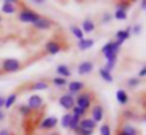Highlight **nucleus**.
<instances>
[{
    "label": "nucleus",
    "mask_w": 146,
    "mask_h": 135,
    "mask_svg": "<svg viewBox=\"0 0 146 135\" xmlns=\"http://www.w3.org/2000/svg\"><path fill=\"white\" fill-rule=\"evenodd\" d=\"M99 130H101V135H111V130H110V126H108V122L102 124Z\"/></svg>",
    "instance_id": "72a5a7b5"
},
{
    "label": "nucleus",
    "mask_w": 146,
    "mask_h": 135,
    "mask_svg": "<svg viewBox=\"0 0 146 135\" xmlns=\"http://www.w3.org/2000/svg\"><path fill=\"white\" fill-rule=\"evenodd\" d=\"M3 104H5V97H3V96H0V108L3 107Z\"/></svg>",
    "instance_id": "a19ab883"
},
{
    "label": "nucleus",
    "mask_w": 146,
    "mask_h": 135,
    "mask_svg": "<svg viewBox=\"0 0 146 135\" xmlns=\"http://www.w3.org/2000/svg\"><path fill=\"white\" fill-rule=\"evenodd\" d=\"M61 44L58 43V41H55V39H49L47 43H46V46H44V50L49 53V55H57V53H60L61 52Z\"/></svg>",
    "instance_id": "423d86ee"
},
{
    "label": "nucleus",
    "mask_w": 146,
    "mask_h": 135,
    "mask_svg": "<svg viewBox=\"0 0 146 135\" xmlns=\"http://www.w3.org/2000/svg\"><path fill=\"white\" fill-rule=\"evenodd\" d=\"M93 69H94V63L90 61V60H85V61H82V63L79 65L77 71H79L80 75H86V74H90Z\"/></svg>",
    "instance_id": "9b49d317"
},
{
    "label": "nucleus",
    "mask_w": 146,
    "mask_h": 135,
    "mask_svg": "<svg viewBox=\"0 0 146 135\" xmlns=\"http://www.w3.org/2000/svg\"><path fill=\"white\" fill-rule=\"evenodd\" d=\"M2 74H3V72H2V71H0V75H2Z\"/></svg>",
    "instance_id": "de8ad7c7"
},
{
    "label": "nucleus",
    "mask_w": 146,
    "mask_h": 135,
    "mask_svg": "<svg viewBox=\"0 0 146 135\" xmlns=\"http://www.w3.org/2000/svg\"><path fill=\"white\" fill-rule=\"evenodd\" d=\"M111 52H119V46H118L115 41H108L107 44H105L104 47H102V53L104 55H107V53H111Z\"/></svg>",
    "instance_id": "a211bd4d"
},
{
    "label": "nucleus",
    "mask_w": 146,
    "mask_h": 135,
    "mask_svg": "<svg viewBox=\"0 0 146 135\" xmlns=\"http://www.w3.org/2000/svg\"><path fill=\"white\" fill-rule=\"evenodd\" d=\"M66 86H68V91H69L68 94H71V96H74V94H79V93H82V91L85 90V83H83V82H79V80L71 82V83L66 85Z\"/></svg>",
    "instance_id": "9d476101"
},
{
    "label": "nucleus",
    "mask_w": 146,
    "mask_h": 135,
    "mask_svg": "<svg viewBox=\"0 0 146 135\" xmlns=\"http://www.w3.org/2000/svg\"><path fill=\"white\" fill-rule=\"evenodd\" d=\"M130 5H132L130 2H118V3H116V9H121V11H126L127 8H130Z\"/></svg>",
    "instance_id": "473e14b6"
},
{
    "label": "nucleus",
    "mask_w": 146,
    "mask_h": 135,
    "mask_svg": "<svg viewBox=\"0 0 146 135\" xmlns=\"http://www.w3.org/2000/svg\"><path fill=\"white\" fill-rule=\"evenodd\" d=\"M71 115L76 116V118H79V119H83V118H86V110L79 108V107L74 105L72 108H71Z\"/></svg>",
    "instance_id": "5701e85b"
},
{
    "label": "nucleus",
    "mask_w": 146,
    "mask_h": 135,
    "mask_svg": "<svg viewBox=\"0 0 146 135\" xmlns=\"http://www.w3.org/2000/svg\"><path fill=\"white\" fill-rule=\"evenodd\" d=\"M123 116H124V118H127V119H132V118H135V113H133V112H124Z\"/></svg>",
    "instance_id": "c9c22d12"
},
{
    "label": "nucleus",
    "mask_w": 146,
    "mask_h": 135,
    "mask_svg": "<svg viewBox=\"0 0 146 135\" xmlns=\"http://www.w3.org/2000/svg\"><path fill=\"white\" fill-rule=\"evenodd\" d=\"M93 46H94V39H91V38H83V39H80L79 43H77V47H79L80 50H88V49H91Z\"/></svg>",
    "instance_id": "6ab92c4d"
},
{
    "label": "nucleus",
    "mask_w": 146,
    "mask_h": 135,
    "mask_svg": "<svg viewBox=\"0 0 146 135\" xmlns=\"http://www.w3.org/2000/svg\"><path fill=\"white\" fill-rule=\"evenodd\" d=\"M79 121H80L79 118H76V116H72V115H71V121H69V124H68V129L74 132L77 127H79Z\"/></svg>",
    "instance_id": "bb28decb"
},
{
    "label": "nucleus",
    "mask_w": 146,
    "mask_h": 135,
    "mask_svg": "<svg viewBox=\"0 0 146 135\" xmlns=\"http://www.w3.org/2000/svg\"><path fill=\"white\" fill-rule=\"evenodd\" d=\"M116 135H126V134H123V132H119V130H118V134Z\"/></svg>",
    "instance_id": "49530a36"
},
{
    "label": "nucleus",
    "mask_w": 146,
    "mask_h": 135,
    "mask_svg": "<svg viewBox=\"0 0 146 135\" xmlns=\"http://www.w3.org/2000/svg\"><path fill=\"white\" fill-rule=\"evenodd\" d=\"M50 83H54L55 86H58V88H61V86H66L68 85V80L66 78H63V77H52L50 78Z\"/></svg>",
    "instance_id": "393cba45"
},
{
    "label": "nucleus",
    "mask_w": 146,
    "mask_h": 135,
    "mask_svg": "<svg viewBox=\"0 0 146 135\" xmlns=\"http://www.w3.org/2000/svg\"><path fill=\"white\" fill-rule=\"evenodd\" d=\"M74 102H76V107L83 108V110L88 112V110L93 107V93L91 91L83 90L82 93L77 94V97H74Z\"/></svg>",
    "instance_id": "f03ea898"
},
{
    "label": "nucleus",
    "mask_w": 146,
    "mask_h": 135,
    "mask_svg": "<svg viewBox=\"0 0 146 135\" xmlns=\"http://www.w3.org/2000/svg\"><path fill=\"white\" fill-rule=\"evenodd\" d=\"M116 100H118V104H121V105H126L127 102H129V96H127V93H126V90H118L116 91Z\"/></svg>",
    "instance_id": "aec40b11"
},
{
    "label": "nucleus",
    "mask_w": 146,
    "mask_h": 135,
    "mask_svg": "<svg viewBox=\"0 0 146 135\" xmlns=\"http://www.w3.org/2000/svg\"><path fill=\"white\" fill-rule=\"evenodd\" d=\"M32 3H35V5H44L46 2H44V0H33Z\"/></svg>",
    "instance_id": "ea45409f"
},
{
    "label": "nucleus",
    "mask_w": 146,
    "mask_h": 135,
    "mask_svg": "<svg viewBox=\"0 0 146 135\" xmlns=\"http://www.w3.org/2000/svg\"><path fill=\"white\" fill-rule=\"evenodd\" d=\"M102 118H104V108H102V105H99V104L93 105L91 107V119L94 122H99V121H102Z\"/></svg>",
    "instance_id": "f8f14e48"
},
{
    "label": "nucleus",
    "mask_w": 146,
    "mask_h": 135,
    "mask_svg": "<svg viewBox=\"0 0 146 135\" xmlns=\"http://www.w3.org/2000/svg\"><path fill=\"white\" fill-rule=\"evenodd\" d=\"M130 28H132V31H133V35H138V33H140V31H141V25H140V24H137V25H135V27H130Z\"/></svg>",
    "instance_id": "e433bc0d"
},
{
    "label": "nucleus",
    "mask_w": 146,
    "mask_h": 135,
    "mask_svg": "<svg viewBox=\"0 0 146 135\" xmlns=\"http://www.w3.org/2000/svg\"><path fill=\"white\" fill-rule=\"evenodd\" d=\"M47 88H49L47 80H38V82H33V83L29 85L30 91H41V90H47Z\"/></svg>",
    "instance_id": "dca6fc26"
},
{
    "label": "nucleus",
    "mask_w": 146,
    "mask_h": 135,
    "mask_svg": "<svg viewBox=\"0 0 146 135\" xmlns=\"http://www.w3.org/2000/svg\"><path fill=\"white\" fill-rule=\"evenodd\" d=\"M16 100H17V93H11L8 97H5V104H3V107L5 108H11V107L16 104Z\"/></svg>",
    "instance_id": "4be33fe9"
},
{
    "label": "nucleus",
    "mask_w": 146,
    "mask_h": 135,
    "mask_svg": "<svg viewBox=\"0 0 146 135\" xmlns=\"http://www.w3.org/2000/svg\"><path fill=\"white\" fill-rule=\"evenodd\" d=\"M57 74H58V77L68 78V77H71V69L68 68L66 65H58L57 66Z\"/></svg>",
    "instance_id": "412c9836"
},
{
    "label": "nucleus",
    "mask_w": 146,
    "mask_h": 135,
    "mask_svg": "<svg viewBox=\"0 0 146 135\" xmlns=\"http://www.w3.org/2000/svg\"><path fill=\"white\" fill-rule=\"evenodd\" d=\"M49 135H61V134H60V132H57V130H54V132H50Z\"/></svg>",
    "instance_id": "c03bdc74"
},
{
    "label": "nucleus",
    "mask_w": 146,
    "mask_h": 135,
    "mask_svg": "<svg viewBox=\"0 0 146 135\" xmlns=\"http://www.w3.org/2000/svg\"><path fill=\"white\" fill-rule=\"evenodd\" d=\"M69 121H71V112H66L63 116H61V127L63 129H68V124H69Z\"/></svg>",
    "instance_id": "c85d7f7f"
},
{
    "label": "nucleus",
    "mask_w": 146,
    "mask_h": 135,
    "mask_svg": "<svg viewBox=\"0 0 146 135\" xmlns=\"http://www.w3.org/2000/svg\"><path fill=\"white\" fill-rule=\"evenodd\" d=\"M74 134L76 135H93L94 132L93 130H88V129H82V127H77L76 130H74Z\"/></svg>",
    "instance_id": "7c9ffc66"
},
{
    "label": "nucleus",
    "mask_w": 146,
    "mask_h": 135,
    "mask_svg": "<svg viewBox=\"0 0 146 135\" xmlns=\"http://www.w3.org/2000/svg\"><path fill=\"white\" fill-rule=\"evenodd\" d=\"M17 8H19V2H14V0H5L2 3V13L5 14H14L17 13Z\"/></svg>",
    "instance_id": "6e6552de"
},
{
    "label": "nucleus",
    "mask_w": 146,
    "mask_h": 135,
    "mask_svg": "<svg viewBox=\"0 0 146 135\" xmlns=\"http://www.w3.org/2000/svg\"><path fill=\"white\" fill-rule=\"evenodd\" d=\"M3 119H5V113L0 110V121H3Z\"/></svg>",
    "instance_id": "79ce46f5"
},
{
    "label": "nucleus",
    "mask_w": 146,
    "mask_h": 135,
    "mask_svg": "<svg viewBox=\"0 0 146 135\" xmlns=\"http://www.w3.org/2000/svg\"><path fill=\"white\" fill-rule=\"evenodd\" d=\"M16 14H17V21L22 22V24H33V22L39 17L38 13L33 8L27 6L25 3H19V8H17Z\"/></svg>",
    "instance_id": "f257e3e1"
},
{
    "label": "nucleus",
    "mask_w": 146,
    "mask_h": 135,
    "mask_svg": "<svg viewBox=\"0 0 146 135\" xmlns=\"http://www.w3.org/2000/svg\"><path fill=\"white\" fill-rule=\"evenodd\" d=\"M58 104H60V105L63 107L66 112H71V108L76 105V102H74V96H71V94H68V93L63 94V96H60Z\"/></svg>",
    "instance_id": "0eeeda50"
},
{
    "label": "nucleus",
    "mask_w": 146,
    "mask_h": 135,
    "mask_svg": "<svg viewBox=\"0 0 146 135\" xmlns=\"http://www.w3.org/2000/svg\"><path fill=\"white\" fill-rule=\"evenodd\" d=\"M27 107H29V108L32 110V113L39 112V110H41L42 107H44V100H42V97H41V96H38V94H32V96L29 97Z\"/></svg>",
    "instance_id": "20e7f679"
},
{
    "label": "nucleus",
    "mask_w": 146,
    "mask_h": 135,
    "mask_svg": "<svg viewBox=\"0 0 146 135\" xmlns=\"http://www.w3.org/2000/svg\"><path fill=\"white\" fill-rule=\"evenodd\" d=\"M79 127L88 129V130L94 132V129H98V122H94L91 118H83V119H80V121H79Z\"/></svg>",
    "instance_id": "4468645a"
},
{
    "label": "nucleus",
    "mask_w": 146,
    "mask_h": 135,
    "mask_svg": "<svg viewBox=\"0 0 146 135\" xmlns=\"http://www.w3.org/2000/svg\"><path fill=\"white\" fill-rule=\"evenodd\" d=\"M69 30H71V33H72L79 41H80V39H83V31H82V28H80L79 25H71Z\"/></svg>",
    "instance_id": "b1692460"
},
{
    "label": "nucleus",
    "mask_w": 146,
    "mask_h": 135,
    "mask_svg": "<svg viewBox=\"0 0 146 135\" xmlns=\"http://www.w3.org/2000/svg\"><path fill=\"white\" fill-rule=\"evenodd\" d=\"M22 68H24V63L16 58H5L2 60V65H0V71L3 74H13V72L21 71Z\"/></svg>",
    "instance_id": "7ed1b4c3"
},
{
    "label": "nucleus",
    "mask_w": 146,
    "mask_h": 135,
    "mask_svg": "<svg viewBox=\"0 0 146 135\" xmlns=\"http://www.w3.org/2000/svg\"><path fill=\"white\" fill-rule=\"evenodd\" d=\"M115 36H116L115 43H116L118 46H121V44H123L124 41H127V39L130 38V27H129V28H124V30H118Z\"/></svg>",
    "instance_id": "ddd939ff"
},
{
    "label": "nucleus",
    "mask_w": 146,
    "mask_h": 135,
    "mask_svg": "<svg viewBox=\"0 0 146 135\" xmlns=\"http://www.w3.org/2000/svg\"><path fill=\"white\" fill-rule=\"evenodd\" d=\"M140 6H141V9L146 8V2H145V0H143V2H140Z\"/></svg>",
    "instance_id": "37998d69"
},
{
    "label": "nucleus",
    "mask_w": 146,
    "mask_h": 135,
    "mask_svg": "<svg viewBox=\"0 0 146 135\" xmlns=\"http://www.w3.org/2000/svg\"><path fill=\"white\" fill-rule=\"evenodd\" d=\"M145 75H146V66H143V68L140 69V72H138V78L141 80V78L145 77Z\"/></svg>",
    "instance_id": "4c0bfd02"
},
{
    "label": "nucleus",
    "mask_w": 146,
    "mask_h": 135,
    "mask_svg": "<svg viewBox=\"0 0 146 135\" xmlns=\"http://www.w3.org/2000/svg\"><path fill=\"white\" fill-rule=\"evenodd\" d=\"M140 83H141V80H140L138 77H132V78H129V80H127V86H130V88L138 86Z\"/></svg>",
    "instance_id": "c756f323"
},
{
    "label": "nucleus",
    "mask_w": 146,
    "mask_h": 135,
    "mask_svg": "<svg viewBox=\"0 0 146 135\" xmlns=\"http://www.w3.org/2000/svg\"><path fill=\"white\" fill-rule=\"evenodd\" d=\"M82 31L83 33H91V31H94V28H96V24H94V21H93L91 17H85L83 19V22H82Z\"/></svg>",
    "instance_id": "2eb2a0df"
},
{
    "label": "nucleus",
    "mask_w": 146,
    "mask_h": 135,
    "mask_svg": "<svg viewBox=\"0 0 146 135\" xmlns=\"http://www.w3.org/2000/svg\"><path fill=\"white\" fill-rule=\"evenodd\" d=\"M118 130L123 132V134H126V135H138L140 134L138 129H137L135 126H132V124H123V126H119Z\"/></svg>",
    "instance_id": "f3484780"
},
{
    "label": "nucleus",
    "mask_w": 146,
    "mask_h": 135,
    "mask_svg": "<svg viewBox=\"0 0 146 135\" xmlns=\"http://www.w3.org/2000/svg\"><path fill=\"white\" fill-rule=\"evenodd\" d=\"M2 21H3V16L0 14V25H2Z\"/></svg>",
    "instance_id": "a18cd8bd"
},
{
    "label": "nucleus",
    "mask_w": 146,
    "mask_h": 135,
    "mask_svg": "<svg viewBox=\"0 0 146 135\" xmlns=\"http://www.w3.org/2000/svg\"><path fill=\"white\" fill-rule=\"evenodd\" d=\"M0 135H13V134H11V130H10V129H7V127H5V129H2V130H0Z\"/></svg>",
    "instance_id": "58836bf2"
},
{
    "label": "nucleus",
    "mask_w": 146,
    "mask_h": 135,
    "mask_svg": "<svg viewBox=\"0 0 146 135\" xmlns=\"http://www.w3.org/2000/svg\"><path fill=\"white\" fill-rule=\"evenodd\" d=\"M115 19H118V21H124V19L127 17V13L126 11H121V9H116L115 11V16H113Z\"/></svg>",
    "instance_id": "2f4dec72"
},
{
    "label": "nucleus",
    "mask_w": 146,
    "mask_h": 135,
    "mask_svg": "<svg viewBox=\"0 0 146 135\" xmlns=\"http://www.w3.org/2000/svg\"><path fill=\"white\" fill-rule=\"evenodd\" d=\"M17 112H19L22 116H25V118H27V116H30V115H32V110H30L29 107H27V104H22V105H19Z\"/></svg>",
    "instance_id": "cd10ccee"
},
{
    "label": "nucleus",
    "mask_w": 146,
    "mask_h": 135,
    "mask_svg": "<svg viewBox=\"0 0 146 135\" xmlns=\"http://www.w3.org/2000/svg\"><path fill=\"white\" fill-rule=\"evenodd\" d=\"M57 124H58V119L55 116H47L39 122V129L41 130H52V129L57 127Z\"/></svg>",
    "instance_id": "1a4fd4ad"
},
{
    "label": "nucleus",
    "mask_w": 146,
    "mask_h": 135,
    "mask_svg": "<svg viewBox=\"0 0 146 135\" xmlns=\"http://www.w3.org/2000/svg\"><path fill=\"white\" fill-rule=\"evenodd\" d=\"M32 25L36 28V30H50V28H52V21H50L49 17L39 16V17L36 19V21L33 22Z\"/></svg>",
    "instance_id": "39448f33"
},
{
    "label": "nucleus",
    "mask_w": 146,
    "mask_h": 135,
    "mask_svg": "<svg viewBox=\"0 0 146 135\" xmlns=\"http://www.w3.org/2000/svg\"><path fill=\"white\" fill-rule=\"evenodd\" d=\"M111 19H113V16H111L110 13H105L104 17H102V22H104V24H107V22H110Z\"/></svg>",
    "instance_id": "f704fd0d"
},
{
    "label": "nucleus",
    "mask_w": 146,
    "mask_h": 135,
    "mask_svg": "<svg viewBox=\"0 0 146 135\" xmlns=\"http://www.w3.org/2000/svg\"><path fill=\"white\" fill-rule=\"evenodd\" d=\"M99 75L102 77V80H105V82H108V83H111L113 82V75H111V72H108V71H105V69H99Z\"/></svg>",
    "instance_id": "a878e982"
}]
</instances>
